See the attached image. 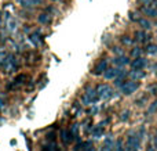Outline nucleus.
<instances>
[{
  "label": "nucleus",
  "mask_w": 157,
  "mask_h": 151,
  "mask_svg": "<svg viewBox=\"0 0 157 151\" xmlns=\"http://www.w3.org/2000/svg\"><path fill=\"white\" fill-rule=\"evenodd\" d=\"M98 99H99V96H98L97 89L88 88V89H87V92L84 93V96H83V103H84V104H87V105H90V104L97 103Z\"/></svg>",
  "instance_id": "f257e3e1"
},
{
  "label": "nucleus",
  "mask_w": 157,
  "mask_h": 151,
  "mask_svg": "<svg viewBox=\"0 0 157 151\" xmlns=\"http://www.w3.org/2000/svg\"><path fill=\"white\" fill-rule=\"evenodd\" d=\"M97 92H98V96H99V99H102V100H109L112 96H113V89H112L109 85H106V83L98 86Z\"/></svg>",
  "instance_id": "f03ea898"
},
{
  "label": "nucleus",
  "mask_w": 157,
  "mask_h": 151,
  "mask_svg": "<svg viewBox=\"0 0 157 151\" xmlns=\"http://www.w3.org/2000/svg\"><path fill=\"white\" fill-rule=\"evenodd\" d=\"M2 68L4 69V72H14L17 69V60L13 54H8L6 58L4 64L2 65Z\"/></svg>",
  "instance_id": "7ed1b4c3"
},
{
  "label": "nucleus",
  "mask_w": 157,
  "mask_h": 151,
  "mask_svg": "<svg viewBox=\"0 0 157 151\" xmlns=\"http://www.w3.org/2000/svg\"><path fill=\"white\" fill-rule=\"evenodd\" d=\"M139 149V137L136 135L128 136L127 143H125V151H136Z\"/></svg>",
  "instance_id": "20e7f679"
},
{
  "label": "nucleus",
  "mask_w": 157,
  "mask_h": 151,
  "mask_svg": "<svg viewBox=\"0 0 157 151\" xmlns=\"http://www.w3.org/2000/svg\"><path fill=\"white\" fill-rule=\"evenodd\" d=\"M138 88H139L138 82H135V80H130V82H125L124 85H121V92L124 94H132Z\"/></svg>",
  "instance_id": "39448f33"
},
{
  "label": "nucleus",
  "mask_w": 157,
  "mask_h": 151,
  "mask_svg": "<svg viewBox=\"0 0 157 151\" xmlns=\"http://www.w3.org/2000/svg\"><path fill=\"white\" fill-rule=\"evenodd\" d=\"M142 13L145 15H149V17H157V6L156 2L153 4H147V6H142Z\"/></svg>",
  "instance_id": "423d86ee"
},
{
  "label": "nucleus",
  "mask_w": 157,
  "mask_h": 151,
  "mask_svg": "<svg viewBox=\"0 0 157 151\" xmlns=\"http://www.w3.org/2000/svg\"><path fill=\"white\" fill-rule=\"evenodd\" d=\"M120 75H123V72H121V69H119V68H109L103 72V76H105L106 79H113V78H117V76H120Z\"/></svg>",
  "instance_id": "0eeeda50"
},
{
  "label": "nucleus",
  "mask_w": 157,
  "mask_h": 151,
  "mask_svg": "<svg viewBox=\"0 0 157 151\" xmlns=\"http://www.w3.org/2000/svg\"><path fill=\"white\" fill-rule=\"evenodd\" d=\"M106 69H108V61H106V60H101L99 63L97 64V67H95L94 74L95 75H101V74H103Z\"/></svg>",
  "instance_id": "6e6552de"
},
{
  "label": "nucleus",
  "mask_w": 157,
  "mask_h": 151,
  "mask_svg": "<svg viewBox=\"0 0 157 151\" xmlns=\"http://www.w3.org/2000/svg\"><path fill=\"white\" fill-rule=\"evenodd\" d=\"M145 65H146V60H145V58H142V57L135 58V60L131 63V67H132V69H142Z\"/></svg>",
  "instance_id": "1a4fd4ad"
},
{
  "label": "nucleus",
  "mask_w": 157,
  "mask_h": 151,
  "mask_svg": "<svg viewBox=\"0 0 157 151\" xmlns=\"http://www.w3.org/2000/svg\"><path fill=\"white\" fill-rule=\"evenodd\" d=\"M43 0H18V3L22 6V7H33V6H37Z\"/></svg>",
  "instance_id": "9d476101"
},
{
  "label": "nucleus",
  "mask_w": 157,
  "mask_h": 151,
  "mask_svg": "<svg viewBox=\"0 0 157 151\" xmlns=\"http://www.w3.org/2000/svg\"><path fill=\"white\" fill-rule=\"evenodd\" d=\"M113 63L116 64V65H119V67H124V65H127V64H130V60H128L125 55H120V57L114 58Z\"/></svg>",
  "instance_id": "9b49d317"
},
{
  "label": "nucleus",
  "mask_w": 157,
  "mask_h": 151,
  "mask_svg": "<svg viewBox=\"0 0 157 151\" xmlns=\"http://www.w3.org/2000/svg\"><path fill=\"white\" fill-rule=\"evenodd\" d=\"M7 28H8V31H10V32H14V31L17 29V22H15V19H14L13 17H10V15L7 17Z\"/></svg>",
  "instance_id": "f8f14e48"
},
{
  "label": "nucleus",
  "mask_w": 157,
  "mask_h": 151,
  "mask_svg": "<svg viewBox=\"0 0 157 151\" xmlns=\"http://www.w3.org/2000/svg\"><path fill=\"white\" fill-rule=\"evenodd\" d=\"M39 22L43 24V25H47V24L51 22V17H50L48 14H46V13H41L40 15H39Z\"/></svg>",
  "instance_id": "ddd939ff"
},
{
  "label": "nucleus",
  "mask_w": 157,
  "mask_h": 151,
  "mask_svg": "<svg viewBox=\"0 0 157 151\" xmlns=\"http://www.w3.org/2000/svg\"><path fill=\"white\" fill-rule=\"evenodd\" d=\"M145 76V72H142L141 69H134V71H131V78H134V79H141V78Z\"/></svg>",
  "instance_id": "4468645a"
},
{
  "label": "nucleus",
  "mask_w": 157,
  "mask_h": 151,
  "mask_svg": "<svg viewBox=\"0 0 157 151\" xmlns=\"http://www.w3.org/2000/svg\"><path fill=\"white\" fill-rule=\"evenodd\" d=\"M30 42H32L35 46H39V44H41V39H40V36H39L37 33H33V35H30Z\"/></svg>",
  "instance_id": "2eb2a0df"
},
{
  "label": "nucleus",
  "mask_w": 157,
  "mask_h": 151,
  "mask_svg": "<svg viewBox=\"0 0 157 151\" xmlns=\"http://www.w3.org/2000/svg\"><path fill=\"white\" fill-rule=\"evenodd\" d=\"M135 39L138 42H146V33H145L144 31H138V32L135 33Z\"/></svg>",
  "instance_id": "dca6fc26"
},
{
  "label": "nucleus",
  "mask_w": 157,
  "mask_h": 151,
  "mask_svg": "<svg viewBox=\"0 0 157 151\" xmlns=\"http://www.w3.org/2000/svg\"><path fill=\"white\" fill-rule=\"evenodd\" d=\"M138 24L141 25L144 29H150V27H152V24H150L147 19H144V18H142V19H138Z\"/></svg>",
  "instance_id": "f3484780"
},
{
  "label": "nucleus",
  "mask_w": 157,
  "mask_h": 151,
  "mask_svg": "<svg viewBox=\"0 0 157 151\" xmlns=\"http://www.w3.org/2000/svg\"><path fill=\"white\" fill-rule=\"evenodd\" d=\"M61 136H62V140L65 141V143H71V141H72V136H73V135H71L69 132H62V135H61Z\"/></svg>",
  "instance_id": "a211bd4d"
},
{
  "label": "nucleus",
  "mask_w": 157,
  "mask_h": 151,
  "mask_svg": "<svg viewBox=\"0 0 157 151\" xmlns=\"http://www.w3.org/2000/svg\"><path fill=\"white\" fill-rule=\"evenodd\" d=\"M112 149H113V141L110 140V139H108L105 143V146H103L102 151H112Z\"/></svg>",
  "instance_id": "6ab92c4d"
},
{
  "label": "nucleus",
  "mask_w": 157,
  "mask_h": 151,
  "mask_svg": "<svg viewBox=\"0 0 157 151\" xmlns=\"http://www.w3.org/2000/svg\"><path fill=\"white\" fill-rule=\"evenodd\" d=\"M146 51L149 53V54H157V44H149Z\"/></svg>",
  "instance_id": "aec40b11"
},
{
  "label": "nucleus",
  "mask_w": 157,
  "mask_h": 151,
  "mask_svg": "<svg viewBox=\"0 0 157 151\" xmlns=\"http://www.w3.org/2000/svg\"><path fill=\"white\" fill-rule=\"evenodd\" d=\"M7 55H8V53L7 51H0V67L4 64V61H6V58H7Z\"/></svg>",
  "instance_id": "412c9836"
},
{
  "label": "nucleus",
  "mask_w": 157,
  "mask_h": 151,
  "mask_svg": "<svg viewBox=\"0 0 157 151\" xmlns=\"http://www.w3.org/2000/svg\"><path fill=\"white\" fill-rule=\"evenodd\" d=\"M102 133H103V129H102V128H97V129H95L94 130V136H95V137H99V136L101 135H102Z\"/></svg>",
  "instance_id": "4be33fe9"
},
{
  "label": "nucleus",
  "mask_w": 157,
  "mask_h": 151,
  "mask_svg": "<svg viewBox=\"0 0 157 151\" xmlns=\"http://www.w3.org/2000/svg\"><path fill=\"white\" fill-rule=\"evenodd\" d=\"M114 151H124V149H123V141L119 140L116 144V149H114Z\"/></svg>",
  "instance_id": "5701e85b"
},
{
  "label": "nucleus",
  "mask_w": 157,
  "mask_h": 151,
  "mask_svg": "<svg viewBox=\"0 0 157 151\" xmlns=\"http://www.w3.org/2000/svg\"><path fill=\"white\" fill-rule=\"evenodd\" d=\"M139 2H141V4L147 6V4H153V3H155L156 0H139Z\"/></svg>",
  "instance_id": "b1692460"
},
{
  "label": "nucleus",
  "mask_w": 157,
  "mask_h": 151,
  "mask_svg": "<svg viewBox=\"0 0 157 151\" xmlns=\"http://www.w3.org/2000/svg\"><path fill=\"white\" fill-rule=\"evenodd\" d=\"M131 54H132V57H138V55L141 54V50H139V49H134Z\"/></svg>",
  "instance_id": "393cba45"
},
{
  "label": "nucleus",
  "mask_w": 157,
  "mask_h": 151,
  "mask_svg": "<svg viewBox=\"0 0 157 151\" xmlns=\"http://www.w3.org/2000/svg\"><path fill=\"white\" fill-rule=\"evenodd\" d=\"M156 108H157V101L153 103V105L149 108V112H150V114H152V112H155V111H156Z\"/></svg>",
  "instance_id": "a878e982"
},
{
  "label": "nucleus",
  "mask_w": 157,
  "mask_h": 151,
  "mask_svg": "<svg viewBox=\"0 0 157 151\" xmlns=\"http://www.w3.org/2000/svg\"><path fill=\"white\" fill-rule=\"evenodd\" d=\"M150 90H152V93H153V94H156V93H157V85L150 86Z\"/></svg>",
  "instance_id": "bb28decb"
},
{
  "label": "nucleus",
  "mask_w": 157,
  "mask_h": 151,
  "mask_svg": "<svg viewBox=\"0 0 157 151\" xmlns=\"http://www.w3.org/2000/svg\"><path fill=\"white\" fill-rule=\"evenodd\" d=\"M123 42H124V43H127V44H130V43H131V40H130V39H125V38L123 39Z\"/></svg>",
  "instance_id": "cd10ccee"
},
{
  "label": "nucleus",
  "mask_w": 157,
  "mask_h": 151,
  "mask_svg": "<svg viewBox=\"0 0 157 151\" xmlns=\"http://www.w3.org/2000/svg\"><path fill=\"white\" fill-rule=\"evenodd\" d=\"M155 144H156V149H157V135H156V137H155Z\"/></svg>",
  "instance_id": "c85d7f7f"
},
{
  "label": "nucleus",
  "mask_w": 157,
  "mask_h": 151,
  "mask_svg": "<svg viewBox=\"0 0 157 151\" xmlns=\"http://www.w3.org/2000/svg\"><path fill=\"white\" fill-rule=\"evenodd\" d=\"M147 151H156V150L153 149V147H149V149H147Z\"/></svg>",
  "instance_id": "c756f323"
},
{
  "label": "nucleus",
  "mask_w": 157,
  "mask_h": 151,
  "mask_svg": "<svg viewBox=\"0 0 157 151\" xmlns=\"http://www.w3.org/2000/svg\"><path fill=\"white\" fill-rule=\"evenodd\" d=\"M0 24H2V13H0Z\"/></svg>",
  "instance_id": "7c9ffc66"
},
{
  "label": "nucleus",
  "mask_w": 157,
  "mask_h": 151,
  "mask_svg": "<svg viewBox=\"0 0 157 151\" xmlns=\"http://www.w3.org/2000/svg\"><path fill=\"white\" fill-rule=\"evenodd\" d=\"M52 2H58V0H52Z\"/></svg>",
  "instance_id": "2f4dec72"
}]
</instances>
